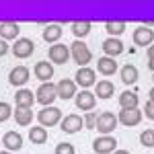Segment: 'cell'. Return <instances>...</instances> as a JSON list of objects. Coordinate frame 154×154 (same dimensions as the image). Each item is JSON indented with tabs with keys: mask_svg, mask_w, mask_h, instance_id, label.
<instances>
[{
	"mask_svg": "<svg viewBox=\"0 0 154 154\" xmlns=\"http://www.w3.org/2000/svg\"><path fill=\"white\" fill-rule=\"evenodd\" d=\"M29 140H31L33 144H45L48 142V130L41 128V125L31 128V130H29Z\"/></svg>",
	"mask_w": 154,
	"mask_h": 154,
	"instance_id": "obj_26",
	"label": "cell"
},
{
	"mask_svg": "<svg viewBox=\"0 0 154 154\" xmlns=\"http://www.w3.org/2000/svg\"><path fill=\"white\" fill-rule=\"evenodd\" d=\"M103 51L107 54V58L115 60V56L123 54V43L119 41L117 37H107L105 41H103Z\"/></svg>",
	"mask_w": 154,
	"mask_h": 154,
	"instance_id": "obj_17",
	"label": "cell"
},
{
	"mask_svg": "<svg viewBox=\"0 0 154 154\" xmlns=\"http://www.w3.org/2000/svg\"><path fill=\"white\" fill-rule=\"evenodd\" d=\"M56 93L62 101H68L72 97H76V82L70 80V78H64V80H60L56 84Z\"/></svg>",
	"mask_w": 154,
	"mask_h": 154,
	"instance_id": "obj_13",
	"label": "cell"
},
{
	"mask_svg": "<svg viewBox=\"0 0 154 154\" xmlns=\"http://www.w3.org/2000/svg\"><path fill=\"white\" fill-rule=\"evenodd\" d=\"M19 33H21V27L12 21H4L0 23V39L8 41V39H19Z\"/></svg>",
	"mask_w": 154,
	"mask_h": 154,
	"instance_id": "obj_19",
	"label": "cell"
},
{
	"mask_svg": "<svg viewBox=\"0 0 154 154\" xmlns=\"http://www.w3.org/2000/svg\"><path fill=\"white\" fill-rule=\"evenodd\" d=\"M134 43L136 45H142V48H150L154 41V31L150 29V27H146V25H142V27H138V29H134Z\"/></svg>",
	"mask_w": 154,
	"mask_h": 154,
	"instance_id": "obj_9",
	"label": "cell"
},
{
	"mask_svg": "<svg viewBox=\"0 0 154 154\" xmlns=\"http://www.w3.org/2000/svg\"><path fill=\"white\" fill-rule=\"evenodd\" d=\"M14 103H17V109H31L33 103H35L33 91H27V88L17 91V95H14Z\"/></svg>",
	"mask_w": 154,
	"mask_h": 154,
	"instance_id": "obj_18",
	"label": "cell"
},
{
	"mask_svg": "<svg viewBox=\"0 0 154 154\" xmlns=\"http://www.w3.org/2000/svg\"><path fill=\"white\" fill-rule=\"evenodd\" d=\"M76 107L80 109V111H93L97 105V97L95 93H91V91H80V93H76Z\"/></svg>",
	"mask_w": 154,
	"mask_h": 154,
	"instance_id": "obj_11",
	"label": "cell"
},
{
	"mask_svg": "<svg viewBox=\"0 0 154 154\" xmlns=\"http://www.w3.org/2000/svg\"><path fill=\"white\" fill-rule=\"evenodd\" d=\"M29 76H31V72L27 66H17V68H12L11 74H8V82L12 86H23L27 80H29Z\"/></svg>",
	"mask_w": 154,
	"mask_h": 154,
	"instance_id": "obj_16",
	"label": "cell"
},
{
	"mask_svg": "<svg viewBox=\"0 0 154 154\" xmlns=\"http://www.w3.org/2000/svg\"><path fill=\"white\" fill-rule=\"evenodd\" d=\"M140 144L146 146V148H154V136H152V130H144L140 134Z\"/></svg>",
	"mask_w": 154,
	"mask_h": 154,
	"instance_id": "obj_29",
	"label": "cell"
},
{
	"mask_svg": "<svg viewBox=\"0 0 154 154\" xmlns=\"http://www.w3.org/2000/svg\"><path fill=\"white\" fill-rule=\"evenodd\" d=\"M64 33V29L60 27V25H45V29H43V41H48V43H60V37Z\"/></svg>",
	"mask_w": 154,
	"mask_h": 154,
	"instance_id": "obj_22",
	"label": "cell"
},
{
	"mask_svg": "<svg viewBox=\"0 0 154 154\" xmlns=\"http://www.w3.org/2000/svg\"><path fill=\"white\" fill-rule=\"evenodd\" d=\"M72 33L78 37H86L91 33V23L88 21H76V23H72Z\"/></svg>",
	"mask_w": 154,
	"mask_h": 154,
	"instance_id": "obj_28",
	"label": "cell"
},
{
	"mask_svg": "<svg viewBox=\"0 0 154 154\" xmlns=\"http://www.w3.org/2000/svg\"><path fill=\"white\" fill-rule=\"evenodd\" d=\"M148 60H154V45L148 48Z\"/></svg>",
	"mask_w": 154,
	"mask_h": 154,
	"instance_id": "obj_35",
	"label": "cell"
},
{
	"mask_svg": "<svg viewBox=\"0 0 154 154\" xmlns=\"http://www.w3.org/2000/svg\"><path fill=\"white\" fill-rule=\"evenodd\" d=\"M115 95V86L111 80H99L95 84V97L99 99H111V97Z\"/></svg>",
	"mask_w": 154,
	"mask_h": 154,
	"instance_id": "obj_20",
	"label": "cell"
},
{
	"mask_svg": "<svg viewBox=\"0 0 154 154\" xmlns=\"http://www.w3.org/2000/svg\"><path fill=\"white\" fill-rule=\"evenodd\" d=\"M113 154H130V152H128V150H115Z\"/></svg>",
	"mask_w": 154,
	"mask_h": 154,
	"instance_id": "obj_38",
	"label": "cell"
},
{
	"mask_svg": "<svg viewBox=\"0 0 154 154\" xmlns=\"http://www.w3.org/2000/svg\"><path fill=\"white\" fill-rule=\"evenodd\" d=\"M12 115H14L17 123H19L21 128H27V125L33 121V111H31V109H17V111H12Z\"/></svg>",
	"mask_w": 154,
	"mask_h": 154,
	"instance_id": "obj_24",
	"label": "cell"
},
{
	"mask_svg": "<svg viewBox=\"0 0 154 154\" xmlns=\"http://www.w3.org/2000/svg\"><path fill=\"white\" fill-rule=\"evenodd\" d=\"M70 58L80 66V68H86L88 66V62L93 60V51L88 49V45L80 41V39H76L74 43L70 45Z\"/></svg>",
	"mask_w": 154,
	"mask_h": 154,
	"instance_id": "obj_1",
	"label": "cell"
},
{
	"mask_svg": "<svg viewBox=\"0 0 154 154\" xmlns=\"http://www.w3.org/2000/svg\"><path fill=\"white\" fill-rule=\"evenodd\" d=\"M37 121H39V125L41 128H54V125H58L60 121H62V109L58 107H43L39 113H37Z\"/></svg>",
	"mask_w": 154,
	"mask_h": 154,
	"instance_id": "obj_2",
	"label": "cell"
},
{
	"mask_svg": "<svg viewBox=\"0 0 154 154\" xmlns=\"http://www.w3.org/2000/svg\"><path fill=\"white\" fill-rule=\"evenodd\" d=\"M93 150L97 154H113L117 150V140L113 136H99L93 142Z\"/></svg>",
	"mask_w": 154,
	"mask_h": 154,
	"instance_id": "obj_7",
	"label": "cell"
},
{
	"mask_svg": "<svg viewBox=\"0 0 154 154\" xmlns=\"http://www.w3.org/2000/svg\"><path fill=\"white\" fill-rule=\"evenodd\" d=\"M33 51H35V43H33L31 39H27V37L17 39V41H14V45H12V54H14V58H19V60L31 58V56H33Z\"/></svg>",
	"mask_w": 154,
	"mask_h": 154,
	"instance_id": "obj_5",
	"label": "cell"
},
{
	"mask_svg": "<svg viewBox=\"0 0 154 154\" xmlns=\"http://www.w3.org/2000/svg\"><path fill=\"white\" fill-rule=\"evenodd\" d=\"M121 80H123V84H134L138 80V68L131 64H125L121 68Z\"/></svg>",
	"mask_w": 154,
	"mask_h": 154,
	"instance_id": "obj_25",
	"label": "cell"
},
{
	"mask_svg": "<svg viewBox=\"0 0 154 154\" xmlns=\"http://www.w3.org/2000/svg\"><path fill=\"white\" fill-rule=\"evenodd\" d=\"M0 154H12V152H6V150H2V152H0Z\"/></svg>",
	"mask_w": 154,
	"mask_h": 154,
	"instance_id": "obj_39",
	"label": "cell"
},
{
	"mask_svg": "<svg viewBox=\"0 0 154 154\" xmlns=\"http://www.w3.org/2000/svg\"><path fill=\"white\" fill-rule=\"evenodd\" d=\"M11 117H12V107L8 103H4V101H0V123Z\"/></svg>",
	"mask_w": 154,
	"mask_h": 154,
	"instance_id": "obj_30",
	"label": "cell"
},
{
	"mask_svg": "<svg viewBox=\"0 0 154 154\" xmlns=\"http://www.w3.org/2000/svg\"><path fill=\"white\" fill-rule=\"evenodd\" d=\"M33 74L41 82H51V78H54V66H51V62H45V60L37 62L35 66H33Z\"/></svg>",
	"mask_w": 154,
	"mask_h": 154,
	"instance_id": "obj_14",
	"label": "cell"
},
{
	"mask_svg": "<svg viewBox=\"0 0 154 154\" xmlns=\"http://www.w3.org/2000/svg\"><path fill=\"white\" fill-rule=\"evenodd\" d=\"M125 27H128V25L123 23V21H109V23H105V29H107V33H109V37L121 35V33L125 31Z\"/></svg>",
	"mask_w": 154,
	"mask_h": 154,
	"instance_id": "obj_27",
	"label": "cell"
},
{
	"mask_svg": "<svg viewBox=\"0 0 154 154\" xmlns=\"http://www.w3.org/2000/svg\"><path fill=\"white\" fill-rule=\"evenodd\" d=\"M152 136H154V130H152Z\"/></svg>",
	"mask_w": 154,
	"mask_h": 154,
	"instance_id": "obj_40",
	"label": "cell"
},
{
	"mask_svg": "<svg viewBox=\"0 0 154 154\" xmlns=\"http://www.w3.org/2000/svg\"><path fill=\"white\" fill-rule=\"evenodd\" d=\"M6 51H8V43H6L4 39H0V58L6 56Z\"/></svg>",
	"mask_w": 154,
	"mask_h": 154,
	"instance_id": "obj_34",
	"label": "cell"
},
{
	"mask_svg": "<svg viewBox=\"0 0 154 154\" xmlns=\"http://www.w3.org/2000/svg\"><path fill=\"white\" fill-rule=\"evenodd\" d=\"M138 103H140V99H138V95L134 91H123L119 95V107L121 109H136Z\"/></svg>",
	"mask_w": 154,
	"mask_h": 154,
	"instance_id": "obj_23",
	"label": "cell"
},
{
	"mask_svg": "<svg viewBox=\"0 0 154 154\" xmlns=\"http://www.w3.org/2000/svg\"><path fill=\"white\" fill-rule=\"evenodd\" d=\"M82 125H84L82 117L76 115V113H70V115L62 117V121H60V130L64 134H76V131L82 130Z\"/></svg>",
	"mask_w": 154,
	"mask_h": 154,
	"instance_id": "obj_8",
	"label": "cell"
},
{
	"mask_svg": "<svg viewBox=\"0 0 154 154\" xmlns=\"http://www.w3.org/2000/svg\"><path fill=\"white\" fill-rule=\"evenodd\" d=\"M152 80H154V76H152Z\"/></svg>",
	"mask_w": 154,
	"mask_h": 154,
	"instance_id": "obj_41",
	"label": "cell"
},
{
	"mask_svg": "<svg viewBox=\"0 0 154 154\" xmlns=\"http://www.w3.org/2000/svg\"><path fill=\"white\" fill-rule=\"evenodd\" d=\"M144 115H146L148 119H152V121H154V103L146 101V105H144Z\"/></svg>",
	"mask_w": 154,
	"mask_h": 154,
	"instance_id": "obj_33",
	"label": "cell"
},
{
	"mask_svg": "<svg viewBox=\"0 0 154 154\" xmlns=\"http://www.w3.org/2000/svg\"><path fill=\"white\" fill-rule=\"evenodd\" d=\"M148 101H150V103H154V86L150 88V93H148Z\"/></svg>",
	"mask_w": 154,
	"mask_h": 154,
	"instance_id": "obj_36",
	"label": "cell"
},
{
	"mask_svg": "<svg viewBox=\"0 0 154 154\" xmlns=\"http://www.w3.org/2000/svg\"><path fill=\"white\" fill-rule=\"evenodd\" d=\"M74 78H76L74 82L78 84V86H82V91H86L88 86H95V84H97L95 70H93V68H78V72H76Z\"/></svg>",
	"mask_w": 154,
	"mask_h": 154,
	"instance_id": "obj_12",
	"label": "cell"
},
{
	"mask_svg": "<svg viewBox=\"0 0 154 154\" xmlns=\"http://www.w3.org/2000/svg\"><path fill=\"white\" fill-rule=\"evenodd\" d=\"M144 113L136 107V109H121L117 115V121L121 125H125V128H134V125H138L140 121H142Z\"/></svg>",
	"mask_w": 154,
	"mask_h": 154,
	"instance_id": "obj_6",
	"label": "cell"
},
{
	"mask_svg": "<svg viewBox=\"0 0 154 154\" xmlns=\"http://www.w3.org/2000/svg\"><path fill=\"white\" fill-rule=\"evenodd\" d=\"M148 70L154 74V60H150V62H148Z\"/></svg>",
	"mask_w": 154,
	"mask_h": 154,
	"instance_id": "obj_37",
	"label": "cell"
},
{
	"mask_svg": "<svg viewBox=\"0 0 154 154\" xmlns=\"http://www.w3.org/2000/svg\"><path fill=\"white\" fill-rule=\"evenodd\" d=\"M97 70L101 72L103 76H113L115 72H117V62L113 58H99V62H97Z\"/></svg>",
	"mask_w": 154,
	"mask_h": 154,
	"instance_id": "obj_21",
	"label": "cell"
},
{
	"mask_svg": "<svg viewBox=\"0 0 154 154\" xmlns=\"http://www.w3.org/2000/svg\"><path fill=\"white\" fill-rule=\"evenodd\" d=\"M56 154H76V148L70 142H60L56 146Z\"/></svg>",
	"mask_w": 154,
	"mask_h": 154,
	"instance_id": "obj_31",
	"label": "cell"
},
{
	"mask_svg": "<svg viewBox=\"0 0 154 154\" xmlns=\"http://www.w3.org/2000/svg\"><path fill=\"white\" fill-rule=\"evenodd\" d=\"M117 115L111 113V111H103L101 115H97V125L95 130H99L101 136H111V131H115L117 128Z\"/></svg>",
	"mask_w": 154,
	"mask_h": 154,
	"instance_id": "obj_3",
	"label": "cell"
},
{
	"mask_svg": "<svg viewBox=\"0 0 154 154\" xmlns=\"http://www.w3.org/2000/svg\"><path fill=\"white\" fill-rule=\"evenodd\" d=\"M84 125L88 128V130H95V125H97V113H93V111H88L86 115H84Z\"/></svg>",
	"mask_w": 154,
	"mask_h": 154,
	"instance_id": "obj_32",
	"label": "cell"
},
{
	"mask_svg": "<svg viewBox=\"0 0 154 154\" xmlns=\"http://www.w3.org/2000/svg\"><path fill=\"white\" fill-rule=\"evenodd\" d=\"M2 144L6 148V152H14V150H21L23 148V136L19 131H6L2 136Z\"/></svg>",
	"mask_w": 154,
	"mask_h": 154,
	"instance_id": "obj_15",
	"label": "cell"
},
{
	"mask_svg": "<svg viewBox=\"0 0 154 154\" xmlns=\"http://www.w3.org/2000/svg\"><path fill=\"white\" fill-rule=\"evenodd\" d=\"M56 99H58V93H56L54 82H41V86L35 91V101L43 107H51V103Z\"/></svg>",
	"mask_w": 154,
	"mask_h": 154,
	"instance_id": "obj_4",
	"label": "cell"
},
{
	"mask_svg": "<svg viewBox=\"0 0 154 154\" xmlns=\"http://www.w3.org/2000/svg\"><path fill=\"white\" fill-rule=\"evenodd\" d=\"M70 60V48L64 43H54L49 45V62L54 64H66Z\"/></svg>",
	"mask_w": 154,
	"mask_h": 154,
	"instance_id": "obj_10",
	"label": "cell"
}]
</instances>
